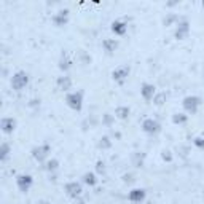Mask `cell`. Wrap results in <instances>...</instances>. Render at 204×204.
<instances>
[{"label": "cell", "instance_id": "obj_1", "mask_svg": "<svg viewBox=\"0 0 204 204\" xmlns=\"http://www.w3.org/2000/svg\"><path fill=\"white\" fill-rule=\"evenodd\" d=\"M26 83H27V75H26V73H22V72H19V73H16V75L13 77V80H11V86H13L14 89H21Z\"/></svg>", "mask_w": 204, "mask_h": 204}, {"label": "cell", "instance_id": "obj_2", "mask_svg": "<svg viewBox=\"0 0 204 204\" xmlns=\"http://www.w3.org/2000/svg\"><path fill=\"white\" fill-rule=\"evenodd\" d=\"M67 102H69V105L70 107H73V109H80L81 107V94L80 93H73V94H70L69 97H67Z\"/></svg>", "mask_w": 204, "mask_h": 204}, {"label": "cell", "instance_id": "obj_3", "mask_svg": "<svg viewBox=\"0 0 204 204\" xmlns=\"http://www.w3.org/2000/svg\"><path fill=\"white\" fill-rule=\"evenodd\" d=\"M32 183V179L29 177V175H21V177H18V185H19V188L22 191H27L29 190V186Z\"/></svg>", "mask_w": 204, "mask_h": 204}, {"label": "cell", "instance_id": "obj_4", "mask_svg": "<svg viewBox=\"0 0 204 204\" xmlns=\"http://www.w3.org/2000/svg\"><path fill=\"white\" fill-rule=\"evenodd\" d=\"M14 124L16 123H14L13 118H3V120H2V129L5 132H11L14 129Z\"/></svg>", "mask_w": 204, "mask_h": 204}, {"label": "cell", "instance_id": "obj_5", "mask_svg": "<svg viewBox=\"0 0 204 204\" xmlns=\"http://www.w3.org/2000/svg\"><path fill=\"white\" fill-rule=\"evenodd\" d=\"M199 104V99H196V97H188V99H185V107L188 109L191 113L196 112V105Z\"/></svg>", "mask_w": 204, "mask_h": 204}, {"label": "cell", "instance_id": "obj_6", "mask_svg": "<svg viewBox=\"0 0 204 204\" xmlns=\"http://www.w3.org/2000/svg\"><path fill=\"white\" fill-rule=\"evenodd\" d=\"M49 148H48V147L46 145H45V147H38V148H33V156H35L37 158V160H43V158L45 156H46V151H48Z\"/></svg>", "mask_w": 204, "mask_h": 204}, {"label": "cell", "instance_id": "obj_7", "mask_svg": "<svg viewBox=\"0 0 204 204\" xmlns=\"http://www.w3.org/2000/svg\"><path fill=\"white\" fill-rule=\"evenodd\" d=\"M144 129L147 132H156L158 131V123L153 121V120H147L144 123Z\"/></svg>", "mask_w": 204, "mask_h": 204}, {"label": "cell", "instance_id": "obj_8", "mask_svg": "<svg viewBox=\"0 0 204 204\" xmlns=\"http://www.w3.org/2000/svg\"><path fill=\"white\" fill-rule=\"evenodd\" d=\"M65 190H67V193H69L70 196H77V195H80V191H81L80 185H77V183H69L65 186Z\"/></svg>", "mask_w": 204, "mask_h": 204}, {"label": "cell", "instance_id": "obj_9", "mask_svg": "<svg viewBox=\"0 0 204 204\" xmlns=\"http://www.w3.org/2000/svg\"><path fill=\"white\" fill-rule=\"evenodd\" d=\"M126 75H128V69H126V67H123V69H118V70L113 72V78H115V80H120V81Z\"/></svg>", "mask_w": 204, "mask_h": 204}, {"label": "cell", "instance_id": "obj_10", "mask_svg": "<svg viewBox=\"0 0 204 204\" xmlns=\"http://www.w3.org/2000/svg\"><path fill=\"white\" fill-rule=\"evenodd\" d=\"M153 93H155V88L150 86V84H144V89H142V94H144V97L145 99H150Z\"/></svg>", "mask_w": 204, "mask_h": 204}, {"label": "cell", "instance_id": "obj_11", "mask_svg": "<svg viewBox=\"0 0 204 204\" xmlns=\"http://www.w3.org/2000/svg\"><path fill=\"white\" fill-rule=\"evenodd\" d=\"M129 198H131L132 201H140L144 198V191L142 190H132V193L129 195Z\"/></svg>", "mask_w": 204, "mask_h": 204}, {"label": "cell", "instance_id": "obj_12", "mask_svg": "<svg viewBox=\"0 0 204 204\" xmlns=\"http://www.w3.org/2000/svg\"><path fill=\"white\" fill-rule=\"evenodd\" d=\"M59 84H61L64 89H67V88L70 86V80H69L67 77H64V78H61V80H59Z\"/></svg>", "mask_w": 204, "mask_h": 204}, {"label": "cell", "instance_id": "obj_13", "mask_svg": "<svg viewBox=\"0 0 204 204\" xmlns=\"http://www.w3.org/2000/svg\"><path fill=\"white\" fill-rule=\"evenodd\" d=\"M84 182H86V183H89V185L96 183V179H94V175H93V174H86V175H84Z\"/></svg>", "mask_w": 204, "mask_h": 204}, {"label": "cell", "instance_id": "obj_14", "mask_svg": "<svg viewBox=\"0 0 204 204\" xmlns=\"http://www.w3.org/2000/svg\"><path fill=\"white\" fill-rule=\"evenodd\" d=\"M116 113H118V116H120V118H126L128 113H129V110H128V109H118Z\"/></svg>", "mask_w": 204, "mask_h": 204}, {"label": "cell", "instance_id": "obj_15", "mask_svg": "<svg viewBox=\"0 0 204 204\" xmlns=\"http://www.w3.org/2000/svg\"><path fill=\"white\" fill-rule=\"evenodd\" d=\"M7 155H8V145L3 144V145H2V158H3V160L7 158Z\"/></svg>", "mask_w": 204, "mask_h": 204}, {"label": "cell", "instance_id": "obj_16", "mask_svg": "<svg viewBox=\"0 0 204 204\" xmlns=\"http://www.w3.org/2000/svg\"><path fill=\"white\" fill-rule=\"evenodd\" d=\"M105 46H109V49L116 48V42H105Z\"/></svg>", "mask_w": 204, "mask_h": 204}, {"label": "cell", "instance_id": "obj_17", "mask_svg": "<svg viewBox=\"0 0 204 204\" xmlns=\"http://www.w3.org/2000/svg\"><path fill=\"white\" fill-rule=\"evenodd\" d=\"M56 166H58V163H56V161H49L48 163V169H56Z\"/></svg>", "mask_w": 204, "mask_h": 204}]
</instances>
